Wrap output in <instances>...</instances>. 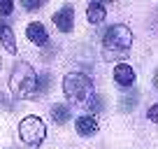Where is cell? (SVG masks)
I'll use <instances>...</instances> for the list:
<instances>
[{
	"label": "cell",
	"mask_w": 158,
	"mask_h": 149,
	"mask_svg": "<svg viewBox=\"0 0 158 149\" xmlns=\"http://www.w3.org/2000/svg\"><path fill=\"white\" fill-rule=\"evenodd\" d=\"M19 138L23 140L26 144H30V147L42 144V140L47 138L44 121L40 119V117H26V119H21V124H19Z\"/></svg>",
	"instance_id": "4"
},
{
	"label": "cell",
	"mask_w": 158,
	"mask_h": 149,
	"mask_svg": "<svg viewBox=\"0 0 158 149\" xmlns=\"http://www.w3.org/2000/svg\"><path fill=\"white\" fill-rule=\"evenodd\" d=\"M114 82H116L118 86H130L135 82V70L130 68L128 63H118L116 68H114Z\"/></svg>",
	"instance_id": "7"
},
{
	"label": "cell",
	"mask_w": 158,
	"mask_h": 149,
	"mask_svg": "<svg viewBox=\"0 0 158 149\" xmlns=\"http://www.w3.org/2000/svg\"><path fill=\"white\" fill-rule=\"evenodd\" d=\"M14 10V0H0V16H10Z\"/></svg>",
	"instance_id": "12"
},
{
	"label": "cell",
	"mask_w": 158,
	"mask_h": 149,
	"mask_svg": "<svg viewBox=\"0 0 158 149\" xmlns=\"http://www.w3.org/2000/svg\"><path fill=\"white\" fill-rule=\"evenodd\" d=\"M74 128H77L79 135L89 138V135H95V133H98V121H95L91 114H84V117H79V119L74 121Z\"/></svg>",
	"instance_id": "8"
},
{
	"label": "cell",
	"mask_w": 158,
	"mask_h": 149,
	"mask_svg": "<svg viewBox=\"0 0 158 149\" xmlns=\"http://www.w3.org/2000/svg\"><path fill=\"white\" fill-rule=\"evenodd\" d=\"M0 42H2V47H5L10 54H16V40H14V33H12L10 26H0Z\"/></svg>",
	"instance_id": "10"
},
{
	"label": "cell",
	"mask_w": 158,
	"mask_h": 149,
	"mask_svg": "<svg viewBox=\"0 0 158 149\" xmlns=\"http://www.w3.org/2000/svg\"><path fill=\"white\" fill-rule=\"evenodd\" d=\"M54 23H56V28H58L60 33H70L72 26H74V10H72V5L60 7V10L54 14Z\"/></svg>",
	"instance_id": "5"
},
{
	"label": "cell",
	"mask_w": 158,
	"mask_h": 149,
	"mask_svg": "<svg viewBox=\"0 0 158 149\" xmlns=\"http://www.w3.org/2000/svg\"><path fill=\"white\" fill-rule=\"evenodd\" d=\"M0 107H10V103H7V100L2 98V96H0Z\"/></svg>",
	"instance_id": "15"
},
{
	"label": "cell",
	"mask_w": 158,
	"mask_h": 149,
	"mask_svg": "<svg viewBox=\"0 0 158 149\" xmlns=\"http://www.w3.org/2000/svg\"><path fill=\"white\" fill-rule=\"evenodd\" d=\"M133 45V33H130L128 26L123 23H116L112 28L105 30V37H102V47L107 51V58H118V54H123L126 49H130Z\"/></svg>",
	"instance_id": "3"
},
{
	"label": "cell",
	"mask_w": 158,
	"mask_h": 149,
	"mask_svg": "<svg viewBox=\"0 0 158 149\" xmlns=\"http://www.w3.org/2000/svg\"><path fill=\"white\" fill-rule=\"evenodd\" d=\"M63 93L74 107L86 109V112H95L100 107L98 96H95L93 82L86 77L84 72H68L63 77Z\"/></svg>",
	"instance_id": "1"
},
{
	"label": "cell",
	"mask_w": 158,
	"mask_h": 149,
	"mask_svg": "<svg viewBox=\"0 0 158 149\" xmlns=\"http://www.w3.org/2000/svg\"><path fill=\"white\" fill-rule=\"evenodd\" d=\"M10 89L16 98H35L40 96V74L35 72V68L30 63H16L14 65V72L10 77Z\"/></svg>",
	"instance_id": "2"
},
{
	"label": "cell",
	"mask_w": 158,
	"mask_h": 149,
	"mask_svg": "<svg viewBox=\"0 0 158 149\" xmlns=\"http://www.w3.org/2000/svg\"><path fill=\"white\" fill-rule=\"evenodd\" d=\"M0 68H2V63H0Z\"/></svg>",
	"instance_id": "16"
},
{
	"label": "cell",
	"mask_w": 158,
	"mask_h": 149,
	"mask_svg": "<svg viewBox=\"0 0 158 149\" xmlns=\"http://www.w3.org/2000/svg\"><path fill=\"white\" fill-rule=\"evenodd\" d=\"M0 26H2V23H0Z\"/></svg>",
	"instance_id": "17"
},
{
	"label": "cell",
	"mask_w": 158,
	"mask_h": 149,
	"mask_svg": "<svg viewBox=\"0 0 158 149\" xmlns=\"http://www.w3.org/2000/svg\"><path fill=\"white\" fill-rule=\"evenodd\" d=\"M156 112H158V107L151 105V107H149V119H151V121H156Z\"/></svg>",
	"instance_id": "14"
},
{
	"label": "cell",
	"mask_w": 158,
	"mask_h": 149,
	"mask_svg": "<svg viewBox=\"0 0 158 149\" xmlns=\"http://www.w3.org/2000/svg\"><path fill=\"white\" fill-rule=\"evenodd\" d=\"M70 107L68 105H54V107H51V119L56 121V124H68L70 121Z\"/></svg>",
	"instance_id": "11"
},
{
	"label": "cell",
	"mask_w": 158,
	"mask_h": 149,
	"mask_svg": "<svg viewBox=\"0 0 158 149\" xmlns=\"http://www.w3.org/2000/svg\"><path fill=\"white\" fill-rule=\"evenodd\" d=\"M26 37H28L33 45H40V47H44L47 42H49V35H47L44 26L40 23V21H33V23L26 26Z\"/></svg>",
	"instance_id": "6"
},
{
	"label": "cell",
	"mask_w": 158,
	"mask_h": 149,
	"mask_svg": "<svg viewBox=\"0 0 158 149\" xmlns=\"http://www.w3.org/2000/svg\"><path fill=\"white\" fill-rule=\"evenodd\" d=\"M86 19H89V23H102V21L107 19V10H105V5H100V2H91V5L86 7Z\"/></svg>",
	"instance_id": "9"
},
{
	"label": "cell",
	"mask_w": 158,
	"mask_h": 149,
	"mask_svg": "<svg viewBox=\"0 0 158 149\" xmlns=\"http://www.w3.org/2000/svg\"><path fill=\"white\" fill-rule=\"evenodd\" d=\"M21 2H23L26 10H40V7L44 5L47 0H21Z\"/></svg>",
	"instance_id": "13"
}]
</instances>
